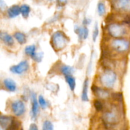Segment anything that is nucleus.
Returning a JSON list of instances; mask_svg holds the SVG:
<instances>
[{
  "label": "nucleus",
  "mask_w": 130,
  "mask_h": 130,
  "mask_svg": "<svg viewBox=\"0 0 130 130\" xmlns=\"http://www.w3.org/2000/svg\"><path fill=\"white\" fill-rule=\"evenodd\" d=\"M14 119L11 116H1L0 118V128L1 130H8Z\"/></svg>",
  "instance_id": "obj_11"
},
{
  "label": "nucleus",
  "mask_w": 130,
  "mask_h": 130,
  "mask_svg": "<svg viewBox=\"0 0 130 130\" xmlns=\"http://www.w3.org/2000/svg\"><path fill=\"white\" fill-rule=\"evenodd\" d=\"M11 109L14 115L17 117H20L25 112V106L24 103L20 100L13 102L11 105Z\"/></svg>",
  "instance_id": "obj_6"
},
{
  "label": "nucleus",
  "mask_w": 130,
  "mask_h": 130,
  "mask_svg": "<svg viewBox=\"0 0 130 130\" xmlns=\"http://www.w3.org/2000/svg\"><path fill=\"white\" fill-rule=\"evenodd\" d=\"M20 13V8L18 5H13L7 10V15L10 18H15Z\"/></svg>",
  "instance_id": "obj_15"
},
{
  "label": "nucleus",
  "mask_w": 130,
  "mask_h": 130,
  "mask_svg": "<svg viewBox=\"0 0 130 130\" xmlns=\"http://www.w3.org/2000/svg\"><path fill=\"white\" fill-rule=\"evenodd\" d=\"M121 115L119 109L116 107H112L105 111L102 116V120L105 126L108 127H113L119 123Z\"/></svg>",
  "instance_id": "obj_1"
},
{
  "label": "nucleus",
  "mask_w": 130,
  "mask_h": 130,
  "mask_svg": "<svg viewBox=\"0 0 130 130\" xmlns=\"http://www.w3.org/2000/svg\"><path fill=\"white\" fill-rule=\"evenodd\" d=\"M114 6L119 11L130 14V0H121L114 1Z\"/></svg>",
  "instance_id": "obj_9"
},
{
  "label": "nucleus",
  "mask_w": 130,
  "mask_h": 130,
  "mask_svg": "<svg viewBox=\"0 0 130 130\" xmlns=\"http://www.w3.org/2000/svg\"><path fill=\"white\" fill-rule=\"evenodd\" d=\"M123 22L126 24H130V14H126L123 17Z\"/></svg>",
  "instance_id": "obj_29"
},
{
  "label": "nucleus",
  "mask_w": 130,
  "mask_h": 130,
  "mask_svg": "<svg viewBox=\"0 0 130 130\" xmlns=\"http://www.w3.org/2000/svg\"><path fill=\"white\" fill-rule=\"evenodd\" d=\"M14 38L17 42L20 44H23L26 42V36L25 34L21 32H16L14 34Z\"/></svg>",
  "instance_id": "obj_19"
},
{
  "label": "nucleus",
  "mask_w": 130,
  "mask_h": 130,
  "mask_svg": "<svg viewBox=\"0 0 130 130\" xmlns=\"http://www.w3.org/2000/svg\"><path fill=\"white\" fill-rule=\"evenodd\" d=\"M110 46L117 53H124L130 49V41L125 38H116L110 42Z\"/></svg>",
  "instance_id": "obj_4"
},
{
  "label": "nucleus",
  "mask_w": 130,
  "mask_h": 130,
  "mask_svg": "<svg viewBox=\"0 0 130 130\" xmlns=\"http://www.w3.org/2000/svg\"><path fill=\"white\" fill-rule=\"evenodd\" d=\"M116 73L110 69H106L99 76V81L104 88H113L117 81Z\"/></svg>",
  "instance_id": "obj_2"
},
{
  "label": "nucleus",
  "mask_w": 130,
  "mask_h": 130,
  "mask_svg": "<svg viewBox=\"0 0 130 130\" xmlns=\"http://www.w3.org/2000/svg\"><path fill=\"white\" fill-rule=\"evenodd\" d=\"M91 22V20L89 19H87V18H85L83 20V24L85 25H87L88 24H90V23Z\"/></svg>",
  "instance_id": "obj_31"
},
{
  "label": "nucleus",
  "mask_w": 130,
  "mask_h": 130,
  "mask_svg": "<svg viewBox=\"0 0 130 130\" xmlns=\"http://www.w3.org/2000/svg\"><path fill=\"white\" fill-rule=\"evenodd\" d=\"M38 103H39V105H40L42 109H46L48 107V102L46 101V100L44 99V97L42 95H39L38 96Z\"/></svg>",
  "instance_id": "obj_25"
},
{
  "label": "nucleus",
  "mask_w": 130,
  "mask_h": 130,
  "mask_svg": "<svg viewBox=\"0 0 130 130\" xmlns=\"http://www.w3.org/2000/svg\"><path fill=\"white\" fill-rule=\"evenodd\" d=\"M36 46L32 44V45H29L25 48V53H26L27 55H29V57H31L32 58H33L34 57V56L36 54Z\"/></svg>",
  "instance_id": "obj_20"
},
{
  "label": "nucleus",
  "mask_w": 130,
  "mask_h": 130,
  "mask_svg": "<svg viewBox=\"0 0 130 130\" xmlns=\"http://www.w3.org/2000/svg\"><path fill=\"white\" fill-rule=\"evenodd\" d=\"M29 130H38V128L37 125L34 123H32L29 126Z\"/></svg>",
  "instance_id": "obj_30"
},
{
  "label": "nucleus",
  "mask_w": 130,
  "mask_h": 130,
  "mask_svg": "<svg viewBox=\"0 0 130 130\" xmlns=\"http://www.w3.org/2000/svg\"><path fill=\"white\" fill-rule=\"evenodd\" d=\"M43 130H53L54 129V126L53 123L50 121L46 120L44 121L42 126Z\"/></svg>",
  "instance_id": "obj_24"
},
{
  "label": "nucleus",
  "mask_w": 130,
  "mask_h": 130,
  "mask_svg": "<svg viewBox=\"0 0 130 130\" xmlns=\"http://www.w3.org/2000/svg\"><path fill=\"white\" fill-rule=\"evenodd\" d=\"M107 32L110 36L115 39L124 38L128 32V29L126 25L120 23H110L107 26Z\"/></svg>",
  "instance_id": "obj_3"
},
{
  "label": "nucleus",
  "mask_w": 130,
  "mask_h": 130,
  "mask_svg": "<svg viewBox=\"0 0 130 130\" xmlns=\"http://www.w3.org/2000/svg\"><path fill=\"white\" fill-rule=\"evenodd\" d=\"M88 85H89V80L88 78L85 79L84 81L83 86L82 94H81V99L84 102H88L89 100L88 99Z\"/></svg>",
  "instance_id": "obj_16"
},
{
  "label": "nucleus",
  "mask_w": 130,
  "mask_h": 130,
  "mask_svg": "<svg viewBox=\"0 0 130 130\" xmlns=\"http://www.w3.org/2000/svg\"><path fill=\"white\" fill-rule=\"evenodd\" d=\"M99 27H98V24L96 23L95 25V27H94L93 29V40L94 41H95L97 38L98 36H99Z\"/></svg>",
  "instance_id": "obj_27"
},
{
  "label": "nucleus",
  "mask_w": 130,
  "mask_h": 130,
  "mask_svg": "<svg viewBox=\"0 0 130 130\" xmlns=\"http://www.w3.org/2000/svg\"><path fill=\"white\" fill-rule=\"evenodd\" d=\"M32 100V110H31V116L32 119H36L38 116V112H39V103L38 100L36 99V95L34 93H32L31 94Z\"/></svg>",
  "instance_id": "obj_10"
},
{
  "label": "nucleus",
  "mask_w": 130,
  "mask_h": 130,
  "mask_svg": "<svg viewBox=\"0 0 130 130\" xmlns=\"http://www.w3.org/2000/svg\"><path fill=\"white\" fill-rule=\"evenodd\" d=\"M43 57V52H39V53H36V55L34 56V58H32L34 61L38 62H40L41 61L42 58Z\"/></svg>",
  "instance_id": "obj_28"
},
{
  "label": "nucleus",
  "mask_w": 130,
  "mask_h": 130,
  "mask_svg": "<svg viewBox=\"0 0 130 130\" xmlns=\"http://www.w3.org/2000/svg\"><path fill=\"white\" fill-rule=\"evenodd\" d=\"M74 31L78 35L79 39L80 40L86 39L88 37L89 30L86 26L79 27L78 25H75Z\"/></svg>",
  "instance_id": "obj_12"
},
{
  "label": "nucleus",
  "mask_w": 130,
  "mask_h": 130,
  "mask_svg": "<svg viewBox=\"0 0 130 130\" xmlns=\"http://www.w3.org/2000/svg\"><path fill=\"white\" fill-rule=\"evenodd\" d=\"M67 43V37L62 31H57L52 37V44L57 50H60L66 46Z\"/></svg>",
  "instance_id": "obj_5"
},
{
  "label": "nucleus",
  "mask_w": 130,
  "mask_h": 130,
  "mask_svg": "<svg viewBox=\"0 0 130 130\" xmlns=\"http://www.w3.org/2000/svg\"><path fill=\"white\" fill-rule=\"evenodd\" d=\"M60 71L65 76H71L74 73V69L71 66L63 65V66L61 67Z\"/></svg>",
  "instance_id": "obj_18"
},
{
  "label": "nucleus",
  "mask_w": 130,
  "mask_h": 130,
  "mask_svg": "<svg viewBox=\"0 0 130 130\" xmlns=\"http://www.w3.org/2000/svg\"><path fill=\"white\" fill-rule=\"evenodd\" d=\"M91 89H92L94 95L99 99L104 100V99H108L110 97V96H111V94L110 93L109 90L104 88H100L96 85H93Z\"/></svg>",
  "instance_id": "obj_8"
},
{
  "label": "nucleus",
  "mask_w": 130,
  "mask_h": 130,
  "mask_svg": "<svg viewBox=\"0 0 130 130\" xmlns=\"http://www.w3.org/2000/svg\"><path fill=\"white\" fill-rule=\"evenodd\" d=\"M93 105L95 109L98 112L103 111L104 110V109H105V105H104V102L101 100H100V99L95 100L94 101Z\"/></svg>",
  "instance_id": "obj_22"
},
{
  "label": "nucleus",
  "mask_w": 130,
  "mask_h": 130,
  "mask_svg": "<svg viewBox=\"0 0 130 130\" xmlns=\"http://www.w3.org/2000/svg\"><path fill=\"white\" fill-rule=\"evenodd\" d=\"M97 11L100 16H102L106 13V7L105 5L102 1H100L97 5Z\"/></svg>",
  "instance_id": "obj_23"
},
{
  "label": "nucleus",
  "mask_w": 130,
  "mask_h": 130,
  "mask_svg": "<svg viewBox=\"0 0 130 130\" xmlns=\"http://www.w3.org/2000/svg\"><path fill=\"white\" fill-rule=\"evenodd\" d=\"M3 85L8 91L10 92H14L17 90V84L13 79L7 78L4 79Z\"/></svg>",
  "instance_id": "obj_14"
},
{
  "label": "nucleus",
  "mask_w": 130,
  "mask_h": 130,
  "mask_svg": "<svg viewBox=\"0 0 130 130\" xmlns=\"http://www.w3.org/2000/svg\"><path fill=\"white\" fill-rule=\"evenodd\" d=\"M0 37H1V41L6 45L8 46H11L14 44L13 38L8 33L1 31V34H0Z\"/></svg>",
  "instance_id": "obj_13"
},
{
  "label": "nucleus",
  "mask_w": 130,
  "mask_h": 130,
  "mask_svg": "<svg viewBox=\"0 0 130 130\" xmlns=\"http://www.w3.org/2000/svg\"><path fill=\"white\" fill-rule=\"evenodd\" d=\"M111 96L118 102H121L123 100V95L121 93H113L111 94Z\"/></svg>",
  "instance_id": "obj_26"
},
{
  "label": "nucleus",
  "mask_w": 130,
  "mask_h": 130,
  "mask_svg": "<svg viewBox=\"0 0 130 130\" xmlns=\"http://www.w3.org/2000/svg\"><path fill=\"white\" fill-rule=\"evenodd\" d=\"M65 79H66V82L68 84L69 86L70 89L71 91H74L75 88H76V79L71 75V76H65Z\"/></svg>",
  "instance_id": "obj_17"
},
{
  "label": "nucleus",
  "mask_w": 130,
  "mask_h": 130,
  "mask_svg": "<svg viewBox=\"0 0 130 130\" xmlns=\"http://www.w3.org/2000/svg\"><path fill=\"white\" fill-rule=\"evenodd\" d=\"M29 65L27 60H23L18 64L11 66L10 68V71L15 74L21 75L29 69Z\"/></svg>",
  "instance_id": "obj_7"
},
{
  "label": "nucleus",
  "mask_w": 130,
  "mask_h": 130,
  "mask_svg": "<svg viewBox=\"0 0 130 130\" xmlns=\"http://www.w3.org/2000/svg\"><path fill=\"white\" fill-rule=\"evenodd\" d=\"M20 8V13L24 18H27L29 17V13L30 11V8L28 5L24 4V5H21Z\"/></svg>",
  "instance_id": "obj_21"
}]
</instances>
